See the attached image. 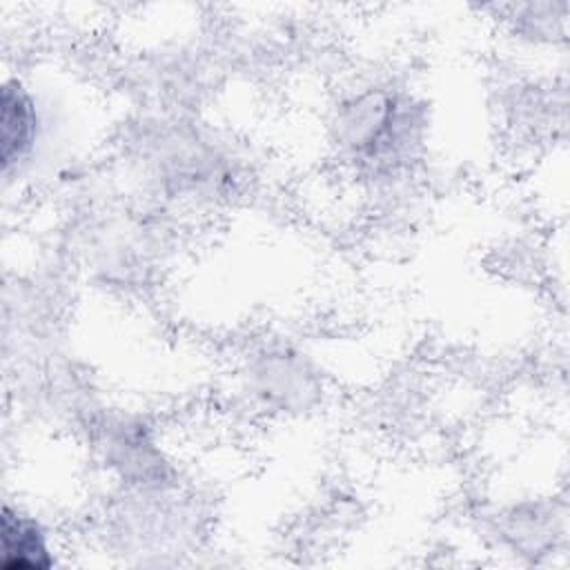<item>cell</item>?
<instances>
[{
    "label": "cell",
    "mask_w": 570,
    "mask_h": 570,
    "mask_svg": "<svg viewBox=\"0 0 570 570\" xmlns=\"http://www.w3.org/2000/svg\"><path fill=\"white\" fill-rule=\"evenodd\" d=\"M0 539L4 570H47L58 563L49 525L20 503H4Z\"/></svg>",
    "instance_id": "cell-3"
},
{
    "label": "cell",
    "mask_w": 570,
    "mask_h": 570,
    "mask_svg": "<svg viewBox=\"0 0 570 570\" xmlns=\"http://www.w3.org/2000/svg\"><path fill=\"white\" fill-rule=\"evenodd\" d=\"M423 107L403 87L376 82L345 96L332 118L334 145L363 171H396L423 142Z\"/></svg>",
    "instance_id": "cell-1"
},
{
    "label": "cell",
    "mask_w": 570,
    "mask_h": 570,
    "mask_svg": "<svg viewBox=\"0 0 570 570\" xmlns=\"http://www.w3.org/2000/svg\"><path fill=\"white\" fill-rule=\"evenodd\" d=\"M58 116L53 100L24 76H4L0 87V160L7 183L29 178L53 145Z\"/></svg>",
    "instance_id": "cell-2"
}]
</instances>
